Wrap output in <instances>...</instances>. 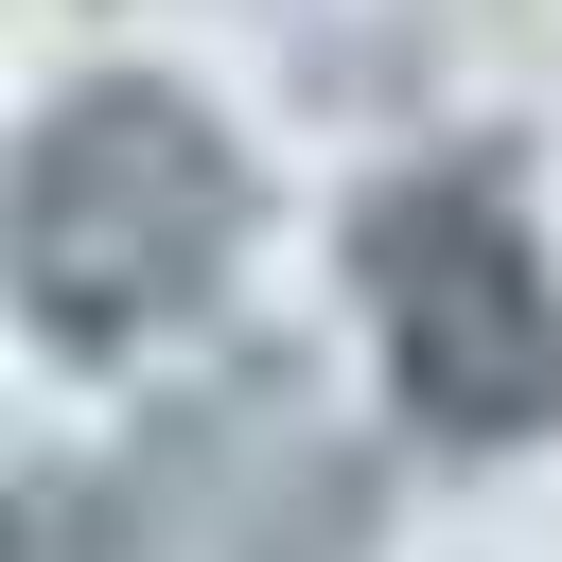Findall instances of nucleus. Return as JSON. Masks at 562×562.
Masks as SVG:
<instances>
[{
  "mask_svg": "<svg viewBox=\"0 0 562 562\" xmlns=\"http://www.w3.org/2000/svg\"><path fill=\"white\" fill-rule=\"evenodd\" d=\"M246 228H263L246 140L176 70H88L0 158V299L53 351H158V334H193L228 299Z\"/></svg>",
  "mask_w": 562,
  "mask_h": 562,
  "instance_id": "obj_1",
  "label": "nucleus"
},
{
  "mask_svg": "<svg viewBox=\"0 0 562 562\" xmlns=\"http://www.w3.org/2000/svg\"><path fill=\"white\" fill-rule=\"evenodd\" d=\"M351 281H369L404 422H439V439H544L562 422V263L509 211V176H386L351 228Z\"/></svg>",
  "mask_w": 562,
  "mask_h": 562,
  "instance_id": "obj_2",
  "label": "nucleus"
},
{
  "mask_svg": "<svg viewBox=\"0 0 562 562\" xmlns=\"http://www.w3.org/2000/svg\"><path fill=\"white\" fill-rule=\"evenodd\" d=\"M0 562H158V527L105 474H0Z\"/></svg>",
  "mask_w": 562,
  "mask_h": 562,
  "instance_id": "obj_3",
  "label": "nucleus"
}]
</instances>
